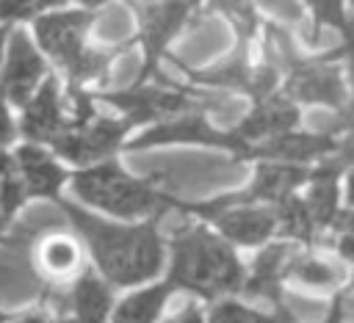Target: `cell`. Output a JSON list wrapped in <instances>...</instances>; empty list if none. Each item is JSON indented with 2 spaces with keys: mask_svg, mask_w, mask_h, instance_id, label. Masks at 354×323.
<instances>
[{
  "mask_svg": "<svg viewBox=\"0 0 354 323\" xmlns=\"http://www.w3.org/2000/svg\"><path fill=\"white\" fill-rule=\"evenodd\" d=\"M61 210L69 215L75 232L86 240L100 273L111 284H138L144 279H152L163 265V240L158 232V224H136L122 226L102 221L83 207L55 196Z\"/></svg>",
  "mask_w": 354,
  "mask_h": 323,
  "instance_id": "1",
  "label": "cell"
},
{
  "mask_svg": "<svg viewBox=\"0 0 354 323\" xmlns=\"http://www.w3.org/2000/svg\"><path fill=\"white\" fill-rule=\"evenodd\" d=\"M243 268L230 243L207 232L205 226H185L171 240L169 282L191 290L202 298H218L224 293L243 290Z\"/></svg>",
  "mask_w": 354,
  "mask_h": 323,
  "instance_id": "2",
  "label": "cell"
},
{
  "mask_svg": "<svg viewBox=\"0 0 354 323\" xmlns=\"http://www.w3.org/2000/svg\"><path fill=\"white\" fill-rule=\"evenodd\" d=\"M72 188L86 204H94L122 218H144V215H158L169 210H183V202L163 196L149 185L127 177L113 163H100L94 168L75 174Z\"/></svg>",
  "mask_w": 354,
  "mask_h": 323,
  "instance_id": "3",
  "label": "cell"
},
{
  "mask_svg": "<svg viewBox=\"0 0 354 323\" xmlns=\"http://www.w3.org/2000/svg\"><path fill=\"white\" fill-rule=\"evenodd\" d=\"M194 0H147L136 3L138 25H141V47H144V66L136 77V83H147L149 77H158V58L163 55L169 39L183 28L188 19Z\"/></svg>",
  "mask_w": 354,
  "mask_h": 323,
  "instance_id": "4",
  "label": "cell"
},
{
  "mask_svg": "<svg viewBox=\"0 0 354 323\" xmlns=\"http://www.w3.org/2000/svg\"><path fill=\"white\" fill-rule=\"evenodd\" d=\"M100 99L119 108L122 113H127L130 124H144L152 119L194 110V97L185 88L169 86L163 77L155 86L152 83H133L124 91H105V94H100Z\"/></svg>",
  "mask_w": 354,
  "mask_h": 323,
  "instance_id": "5",
  "label": "cell"
},
{
  "mask_svg": "<svg viewBox=\"0 0 354 323\" xmlns=\"http://www.w3.org/2000/svg\"><path fill=\"white\" fill-rule=\"evenodd\" d=\"M133 124L124 119H86V121H75L69 124L61 135H55L53 146L61 157H66L69 163H91L100 157H108L119 144L122 135L130 130Z\"/></svg>",
  "mask_w": 354,
  "mask_h": 323,
  "instance_id": "6",
  "label": "cell"
},
{
  "mask_svg": "<svg viewBox=\"0 0 354 323\" xmlns=\"http://www.w3.org/2000/svg\"><path fill=\"white\" fill-rule=\"evenodd\" d=\"M41 301L50 306L55 320L64 323H105L108 309H111V290L100 276L86 271L69 290H55L50 287Z\"/></svg>",
  "mask_w": 354,
  "mask_h": 323,
  "instance_id": "7",
  "label": "cell"
},
{
  "mask_svg": "<svg viewBox=\"0 0 354 323\" xmlns=\"http://www.w3.org/2000/svg\"><path fill=\"white\" fill-rule=\"evenodd\" d=\"M285 97L293 102H321L329 108H343L346 83H343L340 69L332 66L329 58H313V61L296 58L288 66Z\"/></svg>",
  "mask_w": 354,
  "mask_h": 323,
  "instance_id": "8",
  "label": "cell"
},
{
  "mask_svg": "<svg viewBox=\"0 0 354 323\" xmlns=\"http://www.w3.org/2000/svg\"><path fill=\"white\" fill-rule=\"evenodd\" d=\"M171 141H194V144H213V146H224L232 149L238 155H243V141L235 135V130H216L205 121V116L199 110H185L171 116L169 121L152 127L149 133H144L141 138H136L130 146L141 149V146H155V144H171Z\"/></svg>",
  "mask_w": 354,
  "mask_h": 323,
  "instance_id": "9",
  "label": "cell"
},
{
  "mask_svg": "<svg viewBox=\"0 0 354 323\" xmlns=\"http://www.w3.org/2000/svg\"><path fill=\"white\" fill-rule=\"evenodd\" d=\"M91 22L88 11H58L36 19V36L41 47L66 69V75L75 69V63L83 55V33Z\"/></svg>",
  "mask_w": 354,
  "mask_h": 323,
  "instance_id": "10",
  "label": "cell"
},
{
  "mask_svg": "<svg viewBox=\"0 0 354 323\" xmlns=\"http://www.w3.org/2000/svg\"><path fill=\"white\" fill-rule=\"evenodd\" d=\"M44 75V61L33 50L30 39L25 30H11L8 47H6V66L0 75V91L14 102L25 105L28 97L33 94V86Z\"/></svg>",
  "mask_w": 354,
  "mask_h": 323,
  "instance_id": "11",
  "label": "cell"
},
{
  "mask_svg": "<svg viewBox=\"0 0 354 323\" xmlns=\"http://www.w3.org/2000/svg\"><path fill=\"white\" fill-rule=\"evenodd\" d=\"M299 124V113L293 108V99H288L285 94L277 97H266L260 102H254V108L232 127L235 135L243 141V157H249V149L266 138H274L279 133H288V130H296Z\"/></svg>",
  "mask_w": 354,
  "mask_h": 323,
  "instance_id": "12",
  "label": "cell"
},
{
  "mask_svg": "<svg viewBox=\"0 0 354 323\" xmlns=\"http://www.w3.org/2000/svg\"><path fill=\"white\" fill-rule=\"evenodd\" d=\"M340 138L332 133H279L274 138H266L249 149V157H271V160H288V163H307V160H324L326 155L340 149Z\"/></svg>",
  "mask_w": 354,
  "mask_h": 323,
  "instance_id": "13",
  "label": "cell"
},
{
  "mask_svg": "<svg viewBox=\"0 0 354 323\" xmlns=\"http://www.w3.org/2000/svg\"><path fill=\"white\" fill-rule=\"evenodd\" d=\"M210 221L218 226V232L227 240L241 243V246H260L277 232V210H274V204H268V207H260L254 202L232 204V207L218 210Z\"/></svg>",
  "mask_w": 354,
  "mask_h": 323,
  "instance_id": "14",
  "label": "cell"
},
{
  "mask_svg": "<svg viewBox=\"0 0 354 323\" xmlns=\"http://www.w3.org/2000/svg\"><path fill=\"white\" fill-rule=\"evenodd\" d=\"M69 124V113L61 105V94H58V83L50 77L44 80V86L39 88V94L25 102V113H22V135H28L30 141H55V135H61Z\"/></svg>",
  "mask_w": 354,
  "mask_h": 323,
  "instance_id": "15",
  "label": "cell"
},
{
  "mask_svg": "<svg viewBox=\"0 0 354 323\" xmlns=\"http://www.w3.org/2000/svg\"><path fill=\"white\" fill-rule=\"evenodd\" d=\"M293 248L285 243H274L266 246L254 262H252V273L243 279V293L252 298H266L274 306H285L282 301V279H285V265L290 260Z\"/></svg>",
  "mask_w": 354,
  "mask_h": 323,
  "instance_id": "16",
  "label": "cell"
},
{
  "mask_svg": "<svg viewBox=\"0 0 354 323\" xmlns=\"http://www.w3.org/2000/svg\"><path fill=\"white\" fill-rule=\"evenodd\" d=\"M17 166H19L28 196H41V199L58 196V188L64 182V171L47 152H41L39 146H22L17 152Z\"/></svg>",
  "mask_w": 354,
  "mask_h": 323,
  "instance_id": "17",
  "label": "cell"
},
{
  "mask_svg": "<svg viewBox=\"0 0 354 323\" xmlns=\"http://www.w3.org/2000/svg\"><path fill=\"white\" fill-rule=\"evenodd\" d=\"M33 262H36V268L44 276H50V279H66L80 265V248H77V243L72 237L53 232V235H44V237L36 240V246H33Z\"/></svg>",
  "mask_w": 354,
  "mask_h": 323,
  "instance_id": "18",
  "label": "cell"
},
{
  "mask_svg": "<svg viewBox=\"0 0 354 323\" xmlns=\"http://www.w3.org/2000/svg\"><path fill=\"white\" fill-rule=\"evenodd\" d=\"M194 83L202 86H213V88H235V91H246L249 80H252V63H249V41L238 39V50L221 61L218 66L202 69V72H188Z\"/></svg>",
  "mask_w": 354,
  "mask_h": 323,
  "instance_id": "19",
  "label": "cell"
},
{
  "mask_svg": "<svg viewBox=\"0 0 354 323\" xmlns=\"http://www.w3.org/2000/svg\"><path fill=\"white\" fill-rule=\"evenodd\" d=\"M174 290V284L166 279L155 287H147V290H138L133 293L130 298H124L116 309V317L113 323H155L160 306L166 304L169 293Z\"/></svg>",
  "mask_w": 354,
  "mask_h": 323,
  "instance_id": "20",
  "label": "cell"
},
{
  "mask_svg": "<svg viewBox=\"0 0 354 323\" xmlns=\"http://www.w3.org/2000/svg\"><path fill=\"white\" fill-rule=\"evenodd\" d=\"M285 279H293L304 287H315V290H332L343 282V273L332 265L324 262L313 254H290L288 265H285Z\"/></svg>",
  "mask_w": 354,
  "mask_h": 323,
  "instance_id": "21",
  "label": "cell"
},
{
  "mask_svg": "<svg viewBox=\"0 0 354 323\" xmlns=\"http://www.w3.org/2000/svg\"><path fill=\"white\" fill-rule=\"evenodd\" d=\"M207 323H296V315L288 306L274 312H260L238 301H216L207 312Z\"/></svg>",
  "mask_w": 354,
  "mask_h": 323,
  "instance_id": "22",
  "label": "cell"
},
{
  "mask_svg": "<svg viewBox=\"0 0 354 323\" xmlns=\"http://www.w3.org/2000/svg\"><path fill=\"white\" fill-rule=\"evenodd\" d=\"M274 210H277V229L282 235L296 237L301 243H313L318 237L321 229L315 226V221H313L304 199H299L296 193L288 196V199H282L279 204H274Z\"/></svg>",
  "mask_w": 354,
  "mask_h": 323,
  "instance_id": "23",
  "label": "cell"
},
{
  "mask_svg": "<svg viewBox=\"0 0 354 323\" xmlns=\"http://www.w3.org/2000/svg\"><path fill=\"white\" fill-rule=\"evenodd\" d=\"M28 190H25V182H22V174H19V166H17V157L0 152V207L8 215H14L19 210V204L25 202Z\"/></svg>",
  "mask_w": 354,
  "mask_h": 323,
  "instance_id": "24",
  "label": "cell"
},
{
  "mask_svg": "<svg viewBox=\"0 0 354 323\" xmlns=\"http://www.w3.org/2000/svg\"><path fill=\"white\" fill-rule=\"evenodd\" d=\"M210 3H213V8H221L232 19V25L238 30V39H243V41L252 39V33L257 28V17H254L252 0H210Z\"/></svg>",
  "mask_w": 354,
  "mask_h": 323,
  "instance_id": "25",
  "label": "cell"
},
{
  "mask_svg": "<svg viewBox=\"0 0 354 323\" xmlns=\"http://www.w3.org/2000/svg\"><path fill=\"white\" fill-rule=\"evenodd\" d=\"M307 3L315 14V25H329L337 28L340 33L351 28V19L343 14V0H307Z\"/></svg>",
  "mask_w": 354,
  "mask_h": 323,
  "instance_id": "26",
  "label": "cell"
},
{
  "mask_svg": "<svg viewBox=\"0 0 354 323\" xmlns=\"http://www.w3.org/2000/svg\"><path fill=\"white\" fill-rule=\"evenodd\" d=\"M36 0H0V22H14V19H28L33 17Z\"/></svg>",
  "mask_w": 354,
  "mask_h": 323,
  "instance_id": "27",
  "label": "cell"
},
{
  "mask_svg": "<svg viewBox=\"0 0 354 323\" xmlns=\"http://www.w3.org/2000/svg\"><path fill=\"white\" fill-rule=\"evenodd\" d=\"M335 229L340 232V240H337L340 254L354 260V213H340L335 221Z\"/></svg>",
  "mask_w": 354,
  "mask_h": 323,
  "instance_id": "28",
  "label": "cell"
},
{
  "mask_svg": "<svg viewBox=\"0 0 354 323\" xmlns=\"http://www.w3.org/2000/svg\"><path fill=\"white\" fill-rule=\"evenodd\" d=\"M263 8H268L271 14L288 19V22H299L301 19V8H299V0H257Z\"/></svg>",
  "mask_w": 354,
  "mask_h": 323,
  "instance_id": "29",
  "label": "cell"
},
{
  "mask_svg": "<svg viewBox=\"0 0 354 323\" xmlns=\"http://www.w3.org/2000/svg\"><path fill=\"white\" fill-rule=\"evenodd\" d=\"M14 138V124H11V116H8V108L3 102V91H0V152L3 146Z\"/></svg>",
  "mask_w": 354,
  "mask_h": 323,
  "instance_id": "30",
  "label": "cell"
},
{
  "mask_svg": "<svg viewBox=\"0 0 354 323\" xmlns=\"http://www.w3.org/2000/svg\"><path fill=\"white\" fill-rule=\"evenodd\" d=\"M166 323H205V317H202V312H199L196 304H188V306H183L174 317H169Z\"/></svg>",
  "mask_w": 354,
  "mask_h": 323,
  "instance_id": "31",
  "label": "cell"
},
{
  "mask_svg": "<svg viewBox=\"0 0 354 323\" xmlns=\"http://www.w3.org/2000/svg\"><path fill=\"white\" fill-rule=\"evenodd\" d=\"M8 36H11V28H0V58H3V50H6V41H8Z\"/></svg>",
  "mask_w": 354,
  "mask_h": 323,
  "instance_id": "32",
  "label": "cell"
},
{
  "mask_svg": "<svg viewBox=\"0 0 354 323\" xmlns=\"http://www.w3.org/2000/svg\"><path fill=\"white\" fill-rule=\"evenodd\" d=\"M66 0H36V8H50V6H64Z\"/></svg>",
  "mask_w": 354,
  "mask_h": 323,
  "instance_id": "33",
  "label": "cell"
},
{
  "mask_svg": "<svg viewBox=\"0 0 354 323\" xmlns=\"http://www.w3.org/2000/svg\"><path fill=\"white\" fill-rule=\"evenodd\" d=\"M346 196H348V202L354 204V168H351V174H348V190H346Z\"/></svg>",
  "mask_w": 354,
  "mask_h": 323,
  "instance_id": "34",
  "label": "cell"
},
{
  "mask_svg": "<svg viewBox=\"0 0 354 323\" xmlns=\"http://www.w3.org/2000/svg\"><path fill=\"white\" fill-rule=\"evenodd\" d=\"M80 3H86V6H100V3H105V0H80Z\"/></svg>",
  "mask_w": 354,
  "mask_h": 323,
  "instance_id": "35",
  "label": "cell"
},
{
  "mask_svg": "<svg viewBox=\"0 0 354 323\" xmlns=\"http://www.w3.org/2000/svg\"><path fill=\"white\" fill-rule=\"evenodd\" d=\"M3 226H6V213H3V207H0V232H3Z\"/></svg>",
  "mask_w": 354,
  "mask_h": 323,
  "instance_id": "36",
  "label": "cell"
},
{
  "mask_svg": "<svg viewBox=\"0 0 354 323\" xmlns=\"http://www.w3.org/2000/svg\"><path fill=\"white\" fill-rule=\"evenodd\" d=\"M194 3H199V0H194Z\"/></svg>",
  "mask_w": 354,
  "mask_h": 323,
  "instance_id": "37",
  "label": "cell"
},
{
  "mask_svg": "<svg viewBox=\"0 0 354 323\" xmlns=\"http://www.w3.org/2000/svg\"><path fill=\"white\" fill-rule=\"evenodd\" d=\"M351 3H354V0H351Z\"/></svg>",
  "mask_w": 354,
  "mask_h": 323,
  "instance_id": "38",
  "label": "cell"
}]
</instances>
